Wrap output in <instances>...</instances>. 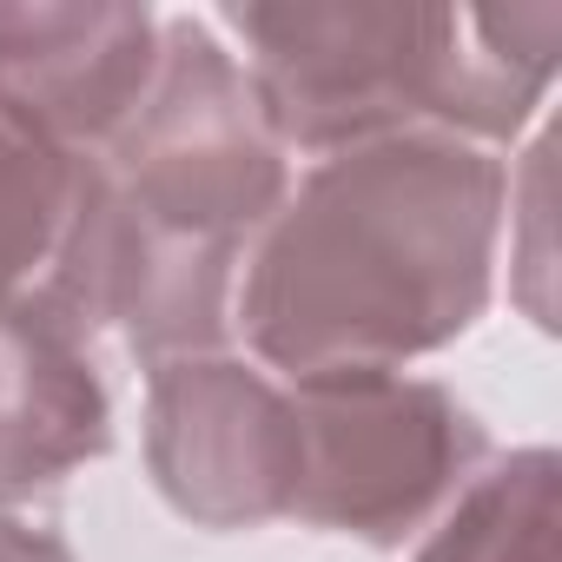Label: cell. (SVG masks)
Listing matches in <instances>:
<instances>
[{
	"instance_id": "2",
	"label": "cell",
	"mask_w": 562,
	"mask_h": 562,
	"mask_svg": "<svg viewBox=\"0 0 562 562\" xmlns=\"http://www.w3.org/2000/svg\"><path fill=\"white\" fill-rule=\"evenodd\" d=\"M292 192L238 54L192 14L159 34V74L100 153V331L113 325L153 371L232 351L238 265Z\"/></svg>"
},
{
	"instance_id": "3",
	"label": "cell",
	"mask_w": 562,
	"mask_h": 562,
	"mask_svg": "<svg viewBox=\"0 0 562 562\" xmlns=\"http://www.w3.org/2000/svg\"><path fill=\"white\" fill-rule=\"evenodd\" d=\"M245 80L285 153L391 133L509 146L555 80L562 8H404V0H251L225 8Z\"/></svg>"
},
{
	"instance_id": "7",
	"label": "cell",
	"mask_w": 562,
	"mask_h": 562,
	"mask_svg": "<svg viewBox=\"0 0 562 562\" xmlns=\"http://www.w3.org/2000/svg\"><path fill=\"white\" fill-rule=\"evenodd\" d=\"M113 450V404L80 331L41 305L0 312V509Z\"/></svg>"
},
{
	"instance_id": "1",
	"label": "cell",
	"mask_w": 562,
	"mask_h": 562,
	"mask_svg": "<svg viewBox=\"0 0 562 562\" xmlns=\"http://www.w3.org/2000/svg\"><path fill=\"white\" fill-rule=\"evenodd\" d=\"M509 166L450 133L325 153L238 265L232 331L271 378L404 371L496 299Z\"/></svg>"
},
{
	"instance_id": "10",
	"label": "cell",
	"mask_w": 562,
	"mask_h": 562,
	"mask_svg": "<svg viewBox=\"0 0 562 562\" xmlns=\"http://www.w3.org/2000/svg\"><path fill=\"white\" fill-rule=\"evenodd\" d=\"M0 562H74V549H67L54 529L27 522V516H14V509H0Z\"/></svg>"
},
{
	"instance_id": "9",
	"label": "cell",
	"mask_w": 562,
	"mask_h": 562,
	"mask_svg": "<svg viewBox=\"0 0 562 562\" xmlns=\"http://www.w3.org/2000/svg\"><path fill=\"white\" fill-rule=\"evenodd\" d=\"M555 450H516L470 476V490L424 529L417 562H562Z\"/></svg>"
},
{
	"instance_id": "6",
	"label": "cell",
	"mask_w": 562,
	"mask_h": 562,
	"mask_svg": "<svg viewBox=\"0 0 562 562\" xmlns=\"http://www.w3.org/2000/svg\"><path fill=\"white\" fill-rule=\"evenodd\" d=\"M166 21L126 0H0V106L100 159L159 74Z\"/></svg>"
},
{
	"instance_id": "5",
	"label": "cell",
	"mask_w": 562,
	"mask_h": 562,
	"mask_svg": "<svg viewBox=\"0 0 562 562\" xmlns=\"http://www.w3.org/2000/svg\"><path fill=\"white\" fill-rule=\"evenodd\" d=\"M146 470L192 529H265L292 516L299 417L285 378L238 351L146 371Z\"/></svg>"
},
{
	"instance_id": "8",
	"label": "cell",
	"mask_w": 562,
	"mask_h": 562,
	"mask_svg": "<svg viewBox=\"0 0 562 562\" xmlns=\"http://www.w3.org/2000/svg\"><path fill=\"white\" fill-rule=\"evenodd\" d=\"M100 199V159L67 153L0 106V312L54 305Z\"/></svg>"
},
{
	"instance_id": "4",
	"label": "cell",
	"mask_w": 562,
	"mask_h": 562,
	"mask_svg": "<svg viewBox=\"0 0 562 562\" xmlns=\"http://www.w3.org/2000/svg\"><path fill=\"white\" fill-rule=\"evenodd\" d=\"M299 490L292 516L371 549L424 536L490 463L476 411L411 371H325L292 378Z\"/></svg>"
}]
</instances>
